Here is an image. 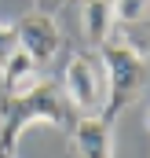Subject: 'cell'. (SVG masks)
<instances>
[{"instance_id":"9","label":"cell","mask_w":150,"mask_h":158,"mask_svg":"<svg viewBox=\"0 0 150 158\" xmlns=\"http://www.w3.org/2000/svg\"><path fill=\"white\" fill-rule=\"evenodd\" d=\"M18 52V33H15V26H7V22H0V70L11 63V55Z\"/></svg>"},{"instance_id":"2","label":"cell","mask_w":150,"mask_h":158,"mask_svg":"<svg viewBox=\"0 0 150 158\" xmlns=\"http://www.w3.org/2000/svg\"><path fill=\"white\" fill-rule=\"evenodd\" d=\"M99 59L106 66V96H103L99 118H106L113 125V121L121 118V110L139 96V88L147 81V59L132 44H117V40L99 44Z\"/></svg>"},{"instance_id":"7","label":"cell","mask_w":150,"mask_h":158,"mask_svg":"<svg viewBox=\"0 0 150 158\" xmlns=\"http://www.w3.org/2000/svg\"><path fill=\"white\" fill-rule=\"evenodd\" d=\"M37 70H40V63L18 48V52L11 55V63L0 70V77H4V92H26V88H33V85L40 81Z\"/></svg>"},{"instance_id":"5","label":"cell","mask_w":150,"mask_h":158,"mask_svg":"<svg viewBox=\"0 0 150 158\" xmlns=\"http://www.w3.org/2000/svg\"><path fill=\"white\" fill-rule=\"evenodd\" d=\"M113 125L99 114H88V118H77L70 136H73V151L77 158H113Z\"/></svg>"},{"instance_id":"1","label":"cell","mask_w":150,"mask_h":158,"mask_svg":"<svg viewBox=\"0 0 150 158\" xmlns=\"http://www.w3.org/2000/svg\"><path fill=\"white\" fill-rule=\"evenodd\" d=\"M55 125V129H73V107L70 99L51 85V81H37L26 92H4L0 99V158H15L18 155V140L30 125Z\"/></svg>"},{"instance_id":"3","label":"cell","mask_w":150,"mask_h":158,"mask_svg":"<svg viewBox=\"0 0 150 158\" xmlns=\"http://www.w3.org/2000/svg\"><path fill=\"white\" fill-rule=\"evenodd\" d=\"M62 96L70 99L77 118L99 114L103 110V92H99V70L92 55H70L62 66Z\"/></svg>"},{"instance_id":"4","label":"cell","mask_w":150,"mask_h":158,"mask_svg":"<svg viewBox=\"0 0 150 158\" xmlns=\"http://www.w3.org/2000/svg\"><path fill=\"white\" fill-rule=\"evenodd\" d=\"M15 33H18V48L26 55H33L37 63H51L59 55V48H62V30H59L55 15L40 11V7L15 22Z\"/></svg>"},{"instance_id":"10","label":"cell","mask_w":150,"mask_h":158,"mask_svg":"<svg viewBox=\"0 0 150 158\" xmlns=\"http://www.w3.org/2000/svg\"><path fill=\"white\" fill-rule=\"evenodd\" d=\"M147 129H150V110H147Z\"/></svg>"},{"instance_id":"8","label":"cell","mask_w":150,"mask_h":158,"mask_svg":"<svg viewBox=\"0 0 150 158\" xmlns=\"http://www.w3.org/2000/svg\"><path fill=\"white\" fill-rule=\"evenodd\" d=\"M110 4H113V22L136 26L150 19V0H110Z\"/></svg>"},{"instance_id":"6","label":"cell","mask_w":150,"mask_h":158,"mask_svg":"<svg viewBox=\"0 0 150 158\" xmlns=\"http://www.w3.org/2000/svg\"><path fill=\"white\" fill-rule=\"evenodd\" d=\"M81 26H84V37H88L92 48L106 44L110 30H113V4L110 0H88L84 11H81Z\"/></svg>"}]
</instances>
